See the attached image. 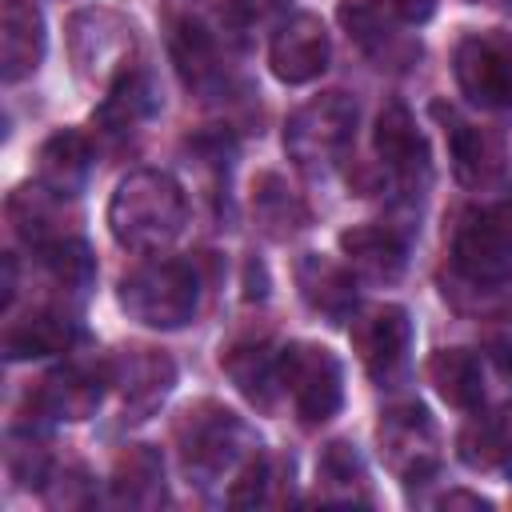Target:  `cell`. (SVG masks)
Segmentation results:
<instances>
[{"mask_svg": "<svg viewBox=\"0 0 512 512\" xmlns=\"http://www.w3.org/2000/svg\"><path fill=\"white\" fill-rule=\"evenodd\" d=\"M316 492L324 504H368L372 500L364 460L348 440L324 444L316 460Z\"/></svg>", "mask_w": 512, "mask_h": 512, "instance_id": "obj_27", "label": "cell"}, {"mask_svg": "<svg viewBox=\"0 0 512 512\" xmlns=\"http://www.w3.org/2000/svg\"><path fill=\"white\" fill-rule=\"evenodd\" d=\"M244 284H248V292H244L248 300H264V292H268L264 284H268V280H264V268H260L256 260H248V272H244Z\"/></svg>", "mask_w": 512, "mask_h": 512, "instance_id": "obj_33", "label": "cell"}, {"mask_svg": "<svg viewBox=\"0 0 512 512\" xmlns=\"http://www.w3.org/2000/svg\"><path fill=\"white\" fill-rule=\"evenodd\" d=\"M40 184L76 196L92 172V140L80 128H60L40 144Z\"/></svg>", "mask_w": 512, "mask_h": 512, "instance_id": "obj_25", "label": "cell"}, {"mask_svg": "<svg viewBox=\"0 0 512 512\" xmlns=\"http://www.w3.org/2000/svg\"><path fill=\"white\" fill-rule=\"evenodd\" d=\"M44 60V16L32 0H4L0 16V72L4 84H20Z\"/></svg>", "mask_w": 512, "mask_h": 512, "instance_id": "obj_20", "label": "cell"}, {"mask_svg": "<svg viewBox=\"0 0 512 512\" xmlns=\"http://www.w3.org/2000/svg\"><path fill=\"white\" fill-rule=\"evenodd\" d=\"M340 24L348 32V40L376 64V68H412L420 56V44L412 32L400 28L396 12H384L380 4H340Z\"/></svg>", "mask_w": 512, "mask_h": 512, "instance_id": "obj_11", "label": "cell"}, {"mask_svg": "<svg viewBox=\"0 0 512 512\" xmlns=\"http://www.w3.org/2000/svg\"><path fill=\"white\" fill-rule=\"evenodd\" d=\"M452 268L468 284H504L512 276V224L504 212H464L452 232Z\"/></svg>", "mask_w": 512, "mask_h": 512, "instance_id": "obj_8", "label": "cell"}, {"mask_svg": "<svg viewBox=\"0 0 512 512\" xmlns=\"http://www.w3.org/2000/svg\"><path fill=\"white\" fill-rule=\"evenodd\" d=\"M72 340H76V324L60 308H36L4 328V356L8 360L52 356V352H68Z\"/></svg>", "mask_w": 512, "mask_h": 512, "instance_id": "obj_26", "label": "cell"}, {"mask_svg": "<svg viewBox=\"0 0 512 512\" xmlns=\"http://www.w3.org/2000/svg\"><path fill=\"white\" fill-rule=\"evenodd\" d=\"M428 384L440 392L444 404L460 408V412H476L484 404L488 392V376H484V360L468 348H440L428 356L424 364Z\"/></svg>", "mask_w": 512, "mask_h": 512, "instance_id": "obj_23", "label": "cell"}, {"mask_svg": "<svg viewBox=\"0 0 512 512\" xmlns=\"http://www.w3.org/2000/svg\"><path fill=\"white\" fill-rule=\"evenodd\" d=\"M456 452L468 468L476 472H492V468H504L512 460V428L496 416H476L460 428L456 436Z\"/></svg>", "mask_w": 512, "mask_h": 512, "instance_id": "obj_30", "label": "cell"}, {"mask_svg": "<svg viewBox=\"0 0 512 512\" xmlns=\"http://www.w3.org/2000/svg\"><path fill=\"white\" fill-rule=\"evenodd\" d=\"M104 384H112L108 364L96 368V364L72 360L48 372L36 384V392H28V404L48 420H88L104 400Z\"/></svg>", "mask_w": 512, "mask_h": 512, "instance_id": "obj_15", "label": "cell"}, {"mask_svg": "<svg viewBox=\"0 0 512 512\" xmlns=\"http://www.w3.org/2000/svg\"><path fill=\"white\" fill-rule=\"evenodd\" d=\"M268 64L280 84H308L328 68V32L320 16L312 12H292L288 20L276 24L272 44H268Z\"/></svg>", "mask_w": 512, "mask_h": 512, "instance_id": "obj_14", "label": "cell"}, {"mask_svg": "<svg viewBox=\"0 0 512 512\" xmlns=\"http://www.w3.org/2000/svg\"><path fill=\"white\" fill-rule=\"evenodd\" d=\"M112 492L124 504L148 508L156 500H164V460L156 448L148 444H132L116 456L112 464Z\"/></svg>", "mask_w": 512, "mask_h": 512, "instance_id": "obj_29", "label": "cell"}, {"mask_svg": "<svg viewBox=\"0 0 512 512\" xmlns=\"http://www.w3.org/2000/svg\"><path fill=\"white\" fill-rule=\"evenodd\" d=\"M296 288H300L304 304L312 312H320L324 320H332V324L352 320V312H356V280H352L348 264L304 252L296 260Z\"/></svg>", "mask_w": 512, "mask_h": 512, "instance_id": "obj_19", "label": "cell"}, {"mask_svg": "<svg viewBox=\"0 0 512 512\" xmlns=\"http://www.w3.org/2000/svg\"><path fill=\"white\" fill-rule=\"evenodd\" d=\"M108 380L116 384L124 412H132L136 420L148 416L176 384V364L168 352L148 348V344H128L108 360Z\"/></svg>", "mask_w": 512, "mask_h": 512, "instance_id": "obj_12", "label": "cell"}, {"mask_svg": "<svg viewBox=\"0 0 512 512\" xmlns=\"http://www.w3.org/2000/svg\"><path fill=\"white\" fill-rule=\"evenodd\" d=\"M252 220L268 240H288L308 224V204L280 172H256V180H252Z\"/></svg>", "mask_w": 512, "mask_h": 512, "instance_id": "obj_24", "label": "cell"}, {"mask_svg": "<svg viewBox=\"0 0 512 512\" xmlns=\"http://www.w3.org/2000/svg\"><path fill=\"white\" fill-rule=\"evenodd\" d=\"M136 36L132 24L112 8H80L68 20V56L76 76L88 88L108 92L120 76L132 72Z\"/></svg>", "mask_w": 512, "mask_h": 512, "instance_id": "obj_4", "label": "cell"}, {"mask_svg": "<svg viewBox=\"0 0 512 512\" xmlns=\"http://www.w3.org/2000/svg\"><path fill=\"white\" fill-rule=\"evenodd\" d=\"M184 220H188L184 188L160 168L128 172L108 200V232L116 236L120 248L132 252L168 248L184 232Z\"/></svg>", "mask_w": 512, "mask_h": 512, "instance_id": "obj_1", "label": "cell"}, {"mask_svg": "<svg viewBox=\"0 0 512 512\" xmlns=\"http://www.w3.org/2000/svg\"><path fill=\"white\" fill-rule=\"evenodd\" d=\"M392 12L408 24H420V20L432 16V0H392Z\"/></svg>", "mask_w": 512, "mask_h": 512, "instance_id": "obj_32", "label": "cell"}, {"mask_svg": "<svg viewBox=\"0 0 512 512\" xmlns=\"http://www.w3.org/2000/svg\"><path fill=\"white\" fill-rule=\"evenodd\" d=\"M452 72L460 92L480 108H512V32H468L456 44Z\"/></svg>", "mask_w": 512, "mask_h": 512, "instance_id": "obj_7", "label": "cell"}, {"mask_svg": "<svg viewBox=\"0 0 512 512\" xmlns=\"http://www.w3.org/2000/svg\"><path fill=\"white\" fill-rule=\"evenodd\" d=\"M152 112H156V88H152V80L144 72L132 68L96 104V124H100V132L120 136V132H132L136 124H144Z\"/></svg>", "mask_w": 512, "mask_h": 512, "instance_id": "obj_28", "label": "cell"}, {"mask_svg": "<svg viewBox=\"0 0 512 512\" xmlns=\"http://www.w3.org/2000/svg\"><path fill=\"white\" fill-rule=\"evenodd\" d=\"M376 440H380V456L384 464L408 484V480H424L436 472L440 460V440H436V424L428 416V408L420 404H396L380 416L376 424Z\"/></svg>", "mask_w": 512, "mask_h": 512, "instance_id": "obj_9", "label": "cell"}, {"mask_svg": "<svg viewBox=\"0 0 512 512\" xmlns=\"http://www.w3.org/2000/svg\"><path fill=\"white\" fill-rule=\"evenodd\" d=\"M448 156H452V172L464 188H492L504 176V140L472 120H460L456 112H448Z\"/></svg>", "mask_w": 512, "mask_h": 512, "instance_id": "obj_17", "label": "cell"}, {"mask_svg": "<svg viewBox=\"0 0 512 512\" xmlns=\"http://www.w3.org/2000/svg\"><path fill=\"white\" fill-rule=\"evenodd\" d=\"M200 304V276L184 260H148L120 280V308L144 328H184Z\"/></svg>", "mask_w": 512, "mask_h": 512, "instance_id": "obj_3", "label": "cell"}, {"mask_svg": "<svg viewBox=\"0 0 512 512\" xmlns=\"http://www.w3.org/2000/svg\"><path fill=\"white\" fill-rule=\"evenodd\" d=\"M504 4H508V8H512V0H504Z\"/></svg>", "mask_w": 512, "mask_h": 512, "instance_id": "obj_35", "label": "cell"}, {"mask_svg": "<svg viewBox=\"0 0 512 512\" xmlns=\"http://www.w3.org/2000/svg\"><path fill=\"white\" fill-rule=\"evenodd\" d=\"M176 452H180V468L196 480V484H212L228 472H240L244 460L256 452L244 420L224 408L220 400H196L176 416L172 428Z\"/></svg>", "mask_w": 512, "mask_h": 512, "instance_id": "obj_2", "label": "cell"}, {"mask_svg": "<svg viewBox=\"0 0 512 512\" xmlns=\"http://www.w3.org/2000/svg\"><path fill=\"white\" fill-rule=\"evenodd\" d=\"M168 56L176 64V76L184 80V88L208 96L224 84V64H220V48H216V36L192 20V16H180L172 20V32H168Z\"/></svg>", "mask_w": 512, "mask_h": 512, "instance_id": "obj_21", "label": "cell"}, {"mask_svg": "<svg viewBox=\"0 0 512 512\" xmlns=\"http://www.w3.org/2000/svg\"><path fill=\"white\" fill-rule=\"evenodd\" d=\"M348 336H352V348H356L364 372L384 384L408 360L412 320H408V312L400 304H368V308H356L352 312Z\"/></svg>", "mask_w": 512, "mask_h": 512, "instance_id": "obj_10", "label": "cell"}, {"mask_svg": "<svg viewBox=\"0 0 512 512\" xmlns=\"http://www.w3.org/2000/svg\"><path fill=\"white\" fill-rule=\"evenodd\" d=\"M456 504H464V508H488V500L484 496H476V492H448L444 500H440V508H456Z\"/></svg>", "mask_w": 512, "mask_h": 512, "instance_id": "obj_34", "label": "cell"}, {"mask_svg": "<svg viewBox=\"0 0 512 512\" xmlns=\"http://www.w3.org/2000/svg\"><path fill=\"white\" fill-rule=\"evenodd\" d=\"M340 252H344V264L356 276L372 280V284L400 280L404 260H408L404 236L392 224H356V228H344L340 232Z\"/></svg>", "mask_w": 512, "mask_h": 512, "instance_id": "obj_18", "label": "cell"}, {"mask_svg": "<svg viewBox=\"0 0 512 512\" xmlns=\"http://www.w3.org/2000/svg\"><path fill=\"white\" fill-rule=\"evenodd\" d=\"M36 256H40L48 280L60 292H68V296H84L88 292V284L96 276V264H92V252H88V244L80 236H64L56 244H44V248H36Z\"/></svg>", "mask_w": 512, "mask_h": 512, "instance_id": "obj_31", "label": "cell"}, {"mask_svg": "<svg viewBox=\"0 0 512 512\" xmlns=\"http://www.w3.org/2000/svg\"><path fill=\"white\" fill-rule=\"evenodd\" d=\"M372 148L384 164V172H392L404 188H424L432 176V160H428V144L412 120V112L400 100H388L376 112V128H372Z\"/></svg>", "mask_w": 512, "mask_h": 512, "instance_id": "obj_13", "label": "cell"}, {"mask_svg": "<svg viewBox=\"0 0 512 512\" xmlns=\"http://www.w3.org/2000/svg\"><path fill=\"white\" fill-rule=\"evenodd\" d=\"M276 360H280V352H272L264 340H236V344L224 348L220 368L240 388L244 400H252L256 408L272 412L276 396H280V368H276Z\"/></svg>", "mask_w": 512, "mask_h": 512, "instance_id": "obj_22", "label": "cell"}, {"mask_svg": "<svg viewBox=\"0 0 512 512\" xmlns=\"http://www.w3.org/2000/svg\"><path fill=\"white\" fill-rule=\"evenodd\" d=\"M72 196L64 192H52L48 184H20L12 196H8V224L16 228V236L32 248H44V244H56L64 236H72V208H68Z\"/></svg>", "mask_w": 512, "mask_h": 512, "instance_id": "obj_16", "label": "cell"}, {"mask_svg": "<svg viewBox=\"0 0 512 512\" xmlns=\"http://www.w3.org/2000/svg\"><path fill=\"white\" fill-rule=\"evenodd\" d=\"M276 368H280V392L292 400L296 416L308 428H316V424H324L340 412L344 372H340V360L324 344L296 340V344L280 348Z\"/></svg>", "mask_w": 512, "mask_h": 512, "instance_id": "obj_6", "label": "cell"}, {"mask_svg": "<svg viewBox=\"0 0 512 512\" xmlns=\"http://www.w3.org/2000/svg\"><path fill=\"white\" fill-rule=\"evenodd\" d=\"M352 132H356V100L344 92H320L288 116L284 148L296 160V168L320 176L344 156Z\"/></svg>", "mask_w": 512, "mask_h": 512, "instance_id": "obj_5", "label": "cell"}]
</instances>
